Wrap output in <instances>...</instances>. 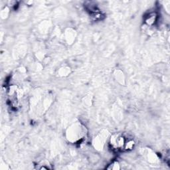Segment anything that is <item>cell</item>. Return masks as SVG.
Segmentation results:
<instances>
[{
  "instance_id": "obj_1",
  "label": "cell",
  "mask_w": 170,
  "mask_h": 170,
  "mask_svg": "<svg viewBox=\"0 0 170 170\" xmlns=\"http://www.w3.org/2000/svg\"><path fill=\"white\" fill-rule=\"evenodd\" d=\"M66 134L67 140L74 143L82 139L84 136V130L81 124L75 123L69 127Z\"/></svg>"
},
{
  "instance_id": "obj_2",
  "label": "cell",
  "mask_w": 170,
  "mask_h": 170,
  "mask_svg": "<svg viewBox=\"0 0 170 170\" xmlns=\"http://www.w3.org/2000/svg\"><path fill=\"white\" fill-rule=\"evenodd\" d=\"M157 19H158V15L156 12H150L145 17L144 23L147 27H152L156 23Z\"/></svg>"
},
{
  "instance_id": "obj_3",
  "label": "cell",
  "mask_w": 170,
  "mask_h": 170,
  "mask_svg": "<svg viewBox=\"0 0 170 170\" xmlns=\"http://www.w3.org/2000/svg\"><path fill=\"white\" fill-rule=\"evenodd\" d=\"M106 136H104L103 134L101 136H98L96 137H95L94 140V147L97 149H102L104 144V142L106 141Z\"/></svg>"
},
{
  "instance_id": "obj_4",
  "label": "cell",
  "mask_w": 170,
  "mask_h": 170,
  "mask_svg": "<svg viewBox=\"0 0 170 170\" xmlns=\"http://www.w3.org/2000/svg\"><path fill=\"white\" fill-rule=\"evenodd\" d=\"M126 140L125 137L123 136H120L118 134V138H117V143H116V150H122L124 149V147L125 143H126Z\"/></svg>"
},
{
  "instance_id": "obj_5",
  "label": "cell",
  "mask_w": 170,
  "mask_h": 170,
  "mask_svg": "<svg viewBox=\"0 0 170 170\" xmlns=\"http://www.w3.org/2000/svg\"><path fill=\"white\" fill-rule=\"evenodd\" d=\"M118 134H112V136L109 137V145L111 147V148L116 150V143H117V138H118Z\"/></svg>"
},
{
  "instance_id": "obj_6",
  "label": "cell",
  "mask_w": 170,
  "mask_h": 170,
  "mask_svg": "<svg viewBox=\"0 0 170 170\" xmlns=\"http://www.w3.org/2000/svg\"><path fill=\"white\" fill-rule=\"evenodd\" d=\"M136 145V143L134 140H126V143H125L124 149L126 151H131L134 149V147Z\"/></svg>"
},
{
  "instance_id": "obj_7",
  "label": "cell",
  "mask_w": 170,
  "mask_h": 170,
  "mask_svg": "<svg viewBox=\"0 0 170 170\" xmlns=\"http://www.w3.org/2000/svg\"><path fill=\"white\" fill-rule=\"evenodd\" d=\"M91 17L92 20L94 21H100V20H102L104 18V15L102 14L101 12H100L99 11L94 12V13H91Z\"/></svg>"
},
{
  "instance_id": "obj_8",
  "label": "cell",
  "mask_w": 170,
  "mask_h": 170,
  "mask_svg": "<svg viewBox=\"0 0 170 170\" xmlns=\"http://www.w3.org/2000/svg\"><path fill=\"white\" fill-rule=\"evenodd\" d=\"M106 169L108 170H119L121 169L120 164H119L118 162L114 161L112 162L110 164H109L108 166L106 167Z\"/></svg>"
},
{
  "instance_id": "obj_9",
  "label": "cell",
  "mask_w": 170,
  "mask_h": 170,
  "mask_svg": "<svg viewBox=\"0 0 170 170\" xmlns=\"http://www.w3.org/2000/svg\"><path fill=\"white\" fill-rule=\"evenodd\" d=\"M69 72H70V69L67 68V67H64V71L62 70V68L60 69L59 75L62 76H67V75H68Z\"/></svg>"
}]
</instances>
